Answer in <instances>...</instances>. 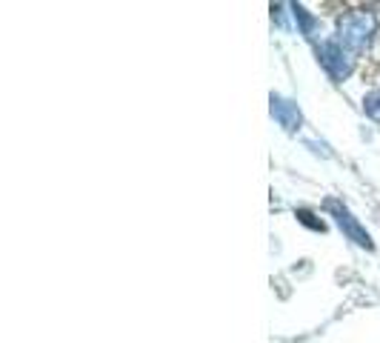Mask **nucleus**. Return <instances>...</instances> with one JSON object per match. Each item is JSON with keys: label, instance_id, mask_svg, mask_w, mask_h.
I'll return each instance as SVG.
<instances>
[{"label": "nucleus", "instance_id": "nucleus-1", "mask_svg": "<svg viewBox=\"0 0 380 343\" xmlns=\"http://www.w3.org/2000/svg\"><path fill=\"white\" fill-rule=\"evenodd\" d=\"M374 35V18L371 15H346L337 23V43L346 52H363L371 43Z\"/></svg>", "mask_w": 380, "mask_h": 343}, {"label": "nucleus", "instance_id": "nucleus-2", "mask_svg": "<svg viewBox=\"0 0 380 343\" xmlns=\"http://www.w3.org/2000/svg\"><path fill=\"white\" fill-rule=\"evenodd\" d=\"M317 58L320 63L326 66V72L334 78V80H346L352 75V58L349 52L337 43V41H326L320 49H317Z\"/></svg>", "mask_w": 380, "mask_h": 343}, {"label": "nucleus", "instance_id": "nucleus-3", "mask_svg": "<svg viewBox=\"0 0 380 343\" xmlns=\"http://www.w3.org/2000/svg\"><path fill=\"white\" fill-rule=\"evenodd\" d=\"M326 209L334 215L337 226L343 229V235H346L349 241H354V243H357V246H363V249H371V238H369V232L357 223V218H354L346 206H340L337 201H332V198H329V201H326Z\"/></svg>", "mask_w": 380, "mask_h": 343}, {"label": "nucleus", "instance_id": "nucleus-4", "mask_svg": "<svg viewBox=\"0 0 380 343\" xmlns=\"http://www.w3.org/2000/svg\"><path fill=\"white\" fill-rule=\"evenodd\" d=\"M272 117L286 129V132H295L297 126H300V109H297V103H292V100H286V97H280V95H272Z\"/></svg>", "mask_w": 380, "mask_h": 343}, {"label": "nucleus", "instance_id": "nucleus-5", "mask_svg": "<svg viewBox=\"0 0 380 343\" xmlns=\"http://www.w3.org/2000/svg\"><path fill=\"white\" fill-rule=\"evenodd\" d=\"M292 12H295V21L300 23V32H303L306 38H317V21H315L303 6H297V4L292 6Z\"/></svg>", "mask_w": 380, "mask_h": 343}, {"label": "nucleus", "instance_id": "nucleus-6", "mask_svg": "<svg viewBox=\"0 0 380 343\" xmlns=\"http://www.w3.org/2000/svg\"><path fill=\"white\" fill-rule=\"evenodd\" d=\"M363 109H366V115H369L371 120L380 123V89H374V92H369V95L363 97Z\"/></svg>", "mask_w": 380, "mask_h": 343}, {"label": "nucleus", "instance_id": "nucleus-7", "mask_svg": "<svg viewBox=\"0 0 380 343\" xmlns=\"http://www.w3.org/2000/svg\"><path fill=\"white\" fill-rule=\"evenodd\" d=\"M297 221L303 223V226H309V229H315V232H326V223L323 221H317L312 212H306V209H297Z\"/></svg>", "mask_w": 380, "mask_h": 343}]
</instances>
